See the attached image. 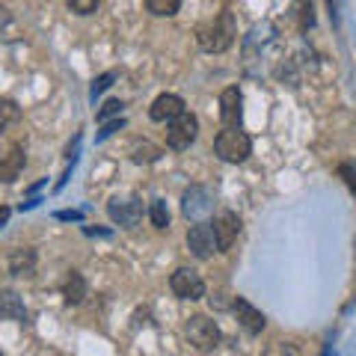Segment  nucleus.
I'll list each match as a JSON object with an SVG mask.
<instances>
[{
    "label": "nucleus",
    "instance_id": "9",
    "mask_svg": "<svg viewBox=\"0 0 356 356\" xmlns=\"http://www.w3.org/2000/svg\"><path fill=\"white\" fill-rule=\"evenodd\" d=\"M24 149L18 142H0V181H15L24 169Z\"/></svg>",
    "mask_w": 356,
    "mask_h": 356
},
{
    "label": "nucleus",
    "instance_id": "16",
    "mask_svg": "<svg viewBox=\"0 0 356 356\" xmlns=\"http://www.w3.org/2000/svg\"><path fill=\"white\" fill-rule=\"evenodd\" d=\"M0 318L18 320V324H24L27 320V306L15 291H0Z\"/></svg>",
    "mask_w": 356,
    "mask_h": 356
},
{
    "label": "nucleus",
    "instance_id": "24",
    "mask_svg": "<svg viewBox=\"0 0 356 356\" xmlns=\"http://www.w3.org/2000/svg\"><path fill=\"white\" fill-rule=\"evenodd\" d=\"M101 0H68V9L75 15H92Z\"/></svg>",
    "mask_w": 356,
    "mask_h": 356
},
{
    "label": "nucleus",
    "instance_id": "7",
    "mask_svg": "<svg viewBox=\"0 0 356 356\" xmlns=\"http://www.w3.org/2000/svg\"><path fill=\"white\" fill-rule=\"evenodd\" d=\"M107 214H110V220L116 222V226L122 229H134L142 217V202L137 199V196H128V199H110V205H107Z\"/></svg>",
    "mask_w": 356,
    "mask_h": 356
},
{
    "label": "nucleus",
    "instance_id": "3",
    "mask_svg": "<svg viewBox=\"0 0 356 356\" xmlns=\"http://www.w3.org/2000/svg\"><path fill=\"white\" fill-rule=\"evenodd\" d=\"M184 335H187V342H190L196 351H202V353H211L214 347L220 344V327L214 324L211 318H205V315H193V318H187V324H184Z\"/></svg>",
    "mask_w": 356,
    "mask_h": 356
},
{
    "label": "nucleus",
    "instance_id": "2",
    "mask_svg": "<svg viewBox=\"0 0 356 356\" xmlns=\"http://www.w3.org/2000/svg\"><path fill=\"white\" fill-rule=\"evenodd\" d=\"M214 151H217V157L226 160V164H244V160L253 155V140L238 128H226L217 134V140H214Z\"/></svg>",
    "mask_w": 356,
    "mask_h": 356
},
{
    "label": "nucleus",
    "instance_id": "11",
    "mask_svg": "<svg viewBox=\"0 0 356 356\" xmlns=\"http://www.w3.org/2000/svg\"><path fill=\"white\" fill-rule=\"evenodd\" d=\"M181 211H184L190 220L202 222V220L211 214V193L205 190V187H199V184H196V187H190V190H184Z\"/></svg>",
    "mask_w": 356,
    "mask_h": 356
},
{
    "label": "nucleus",
    "instance_id": "12",
    "mask_svg": "<svg viewBox=\"0 0 356 356\" xmlns=\"http://www.w3.org/2000/svg\"><path fill=\"white\" fill-rule=\"evenodd\" d=\"M181 113H184V101H181V95H173V92L157 95L149 107L151 122H173L175 116H181Z\"/></svg>",
    "mask_w": 356,
    "mask_h": 356
},
{
    "label": "nucleus",
    "instance_id": "4",
    "mask_svg": "<svg viewBox=\"0 0 356 356\" xmlns=\"http://www.w3.org/2000/svg\"><path fill=\"white\" fill-rule=\"evenodd\" d=\"M199 137V119L193 113H181L175 116L173 122H166V146L175 149V151H184L190 149V142Z\"/></svg>",
    "mask_w": 356,
    "mask_h": 356
},
{
    "label": "nucleus",
    "instance_id": "14",
    "mask_svg": "<svg viewBox=\"0 0 356 356\" xmlns=\"http://www.w3.org/2000/svg\"><path fill=\"white\" fill-rule=\"evenodd\" d=\"M86 279L80 276L77 270H68L66 273V279H62V300L68 303V306H80L86 297Z\"/></svg>",
    "mask_w": 356,
    "mask_h": 356
},
{
    "label": "nucleus",
    "instance_id": "5",
    "mask_svg": "<svg viewBox=\"0 0 356 356\" xmlns=\"http://www.w3.org/2000/svg\"><path fill=\"white\" fill-rule=\"evenodd\" d=\"M169 288L178 300H202L205 297V282L202 276L190 270V267H178V270L169 276Z\"/></svg>",
    "mask_w": 356,
    "mask_h": 356
},
{
    "label": "nucleus",
    "instance_id": "29",
    "mask_svg": "<svg viewBox=\"0 0 356 356\" xmlns=\"http://www.w3.org/2000/svg\"><path fill=\"white\" fill-rule=\"evenodd\" d=\"M9 214H12V211H9V208H6V205H0V226H6V220H9Z\"/></svg>",
    "mask_w": 356,
    "mask_h": 356
},
{
    "label": "nucleus",
    "instance_id": "25",
    "mask_svg": "<svg viewBox=\"0 0 356 356\" xmlns=\"http://www.w3.org/2000/svg\"><path fill=\"white\" fill-rule=\"evenodd\" d=\"M119 128H125V119H122V116H119V119H113V122H104V128L98 131V140H107L113 131H119Z\"/></svg>",
    "mask_w": 356,
    "mask_h": 356
},
{
    "label": "nucleus",
    "instance_id": "23",
    "mask_svg": "<svg viewBox=\"0 0 356 356\" xmlns=\"http://www.w3.org/2000/svg\"><path fill=\"white\" fill-rule=\"evenodd\" d=\"M116 77H119L116 71H104V75H98V77H95V84H92V89H89V95L98 98V95L104 92V89H110V86H113V80H116Z\"/></svg>",
    "mask_w": 356,
    "mask_h": 356
},
{
    "label": "nucleus",
    "instance_id": "21",
    "mask_svg": "<svg viewBox=\"0 0 356 356\" xmlns=\"http://www.w3.org/2000/svg\"><path fill=\"white\" fill-rule=\"evenodd\" d=\"M294 12H297V27H300V30H309V27L315 24V15H312V0H297Z\"/></svg>",
    "mask_w": 356,
    "mask_h": 356
},
{
    "label": "nucleus",
    "instance_id": "6",
    "mask_svg": "<svg viewBox=\"0 0 356 356\" xmlns=\"http://www.w3.org/2000/svg\"><path fill=\"white\" fill-rule=\"evenodd\" d=\"M187 246H190V253L199 258V262H208V258L217 253V235H214V222H196L187 231Z\"/></svg>",
    "mask_w": 356,
    "mask_h": 356
},
{
    "label": "nucleus",
    "instance_id": "22",
    "mask_svg": "<svg viewBox=\"0 0 356 356\" xmlns=\"http://www.w3.org/2000/svg\"><path fill=\"white\" fill-rule=\"evenodd\" d=\"M122 107H125L122 101H116V98H110V101H107V104L101 107V110H98V116H95V119H98V122H101V125H104V122H110V119H113V116H116V119H119V113H122Z\"/></svg>",
    "mask_w": 356,
    "mask_h": 356
},
{
    "label": "nucleus",
    "instance_id": "26",
    "mask_svg": "<svg viewBox=\"0 0 356 356\" xmlns=\"http://www.w3.org/2000/svg\"><path fill=\"white\" fill-rule=\"evenodd\" d=\"M53 217H57V220H66V222H80V220H84V214H80V211H57Z\"/></svg>",
    "mask_w": 356,
    "mask_h": 356
},
{
    "label": "nucleus",
    "instance_id": "13",
    "mask_svg": "<svg viewBox=\"0 0 356 356\" xmlns=\"http://www.w3.org/2000/svg\"><path fill=\"white\" fill-rule=\"evenodd\" d=\"M240 104H244V95H240L238 86L222 89V95H220V122L226 125V128H238V122H240Z\"/></svg>",
    "mask_w": 356,
    "mask_h": 356
},
{
    "label": "nucleus",
    "instance_id": "8",
    "mask_svg": "<svg viewBox=\"0 0 356 356\" xmlns=\"http://www.w3.org/2000/svg\"><path fill=\"white\" fill-rule=\"evenodd\" d=\"M214 235H217V253H229L240 235V217L235 211H220L214 217Z\"/></svg>",
    "mask_w": 356,
    "mask_h": 356
},
{
    "label": "nucleus",
    "instance_id": "20",
    "mask_svg": "<svg viewBox=\"0 0 356 356\" xmlns=\"http://www.w3.org/2000/svg\"><path fill=\"white\" fill-rule=\"evenodd\" d=\"M146 6H149L151 15H166L169 18L181 9V0H146Z\"/></svg>",
    "mask_w": 356,
    "mask_h": 356
},
{
    "label": "nucleus",
    "instance_id": "10",
    "mask_svg": "<svg viewBox=\"0 0 356 356\" xmlns=\"http://www.w3.org/2000/svg\"><path fill=\"white\" fill-rule=\"evenodd\" d=\"M231 312H235L238 324L244 327L249 335H258V333H262V329L267 327L264 315H262V312H258L249 300H244V297H235V300H231Z\"/></svg>",
    "mask_w": 356,
    "mask_h": 356
},
{
    "label": "nucleus",
    "instance_id": "27",
    "mask_svg": "<svg viewBox=\"0 0 356 356\" xmlns=\"http://www.w3.org/2000/svg\"><path fill=\"white\" fill-rule=\"evenodd\" d=\"M338 173H342L344 175V181H347V187H351V190H356V173H353V169L351 166H338Z\"/></svg>",
    "mask_w": 356,
    "mask_h": 356
},
{
    "label": "nucleus",
    "instance_id": "30",
    "mask_svg": "<svg viewBox=\"0 0 356 356\" xmlns=\"http://www.w3.org/2000/svg\"><path fill=\"white\" fill-rule=\"evenodd\" d=\"M0 356H3V353H0Z\"/></svg>",
    "mask_w": 356,
    "mask_h": 356
},
{
    "label": "nucleus",
    "instance_id": "19",
    "mask_svg": "<svg viewBox=\"0 0 356 356\" xmlns=\"http://www.w3.org/2000/svg\"><path fill=\"white\" fill-rule=\"evenodd\" d=\"M149 217H151V226L155 229H166L169 226V211H166V202L164 199H155L149 205Z\"/></svg>",
    "mask_w": 356,
    "mask_h": 356
},
{
    "label": "nucleus",
    "instance_id": "15",
    "mask_svg": "<svg viewBox=\"0 0 356 356\" xmlns=\"http://www.w3.org/2000/svg\"><path fill=\"white\" fill-rule=\"evenodd\" d=\"M36 270V249L21 246L9 253V273L12 276H33Z\"/></svg>",
    "mask_w": 356,
    "mask_h": 356
},
{
    "label": "nucleus",
    "instance_id": "28",
    "mask_svg": "<svg viewBox=\"0 0 356 356\" xmlns=\"http://www.w3.org/2000/svg\"><path fill=\"white\" fill-rule=\"evenodd\" d=\"M6 27H12V15H9L3 6H0V39H6V36H3Z\"/></svg>",
    "mask_w": 356,
    "mask_h": 356
},
{
    "label": "nucleus",
    "instance_id": "17",
    "mask_svg": "<svg viewBox=\"0 0 356 356\" xmlns=\"http://www.w3.org/2000/svg\"><path fill=\"white\" fill-rule=\"evenodd\" d=\"M21 119V107L12 98H0V131H6L12 122Z\"/></svg>",
    "mask_w": 356,
    "mask_h": 356
},
{
    "label": "nucleus",
    "instance_id": "1",
    "mask_svg": "<svg viewBox=\"0 0 356 356\" xmlns=\"http://www.w3.org/2000/svg\"><path fill=\"white\" fill-rule=\"evenodd\" d=\"M235 36H238V24H235V15L231 12H220L214 21L202 24L196 30V42H199L202 51L208 53H222L235 44Z\"/></svg>",
    "mask_w": 356,
    "mask_h": 356
},
{
    "label": "nucleus",
    "instance_id": "18",
    "mask_svg": "<svg viewBox=\"0 0 356 356\" xmlns=\"http://www.w3.org/2000/svg\"><path fill=\"white\" fill-rule=\"evenodd\" d=\"M131 157H134V164H151V160L160 157V149H155L151 142H134Z\"/></svg>",
    "mask_w": 356,
    "mask_h": 356
}]
</instances>
